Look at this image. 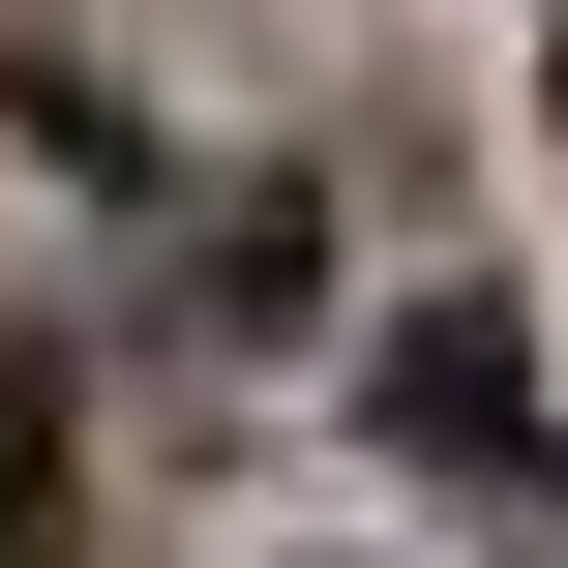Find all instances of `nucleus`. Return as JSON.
<instances>
[{"label": "nucleus", "instance_id": "2", "mask_svg": "<svg viewBox=\"0 0 568 568\" xmlns=\"http://www.w3.org/2000/svg\"><path fill=\"white\" fill-rule=\"evenodd\" d=\"M539 120H568V90H539Z\"/></svg>", "mask_w": 568, "mask_h": 568}, {"label": "nucleus", "instance_id": "1", "mask_svg": "<svg viewBox=\"0 0 568 568\" xmlns=\"http://www.w3.org/2000/svg\"><path fill=\"white\" fill-rule=\"evenodd\" d=\"M60 539V389H30V359H0V568Z\"/></svg>", "mask_w": 568, "mask_h": 568}]
</instances>
